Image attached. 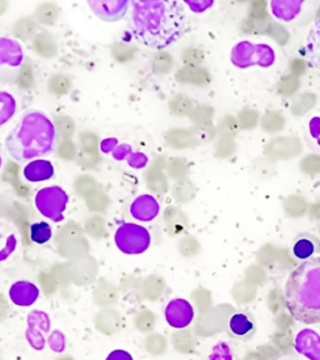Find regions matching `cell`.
I'll list each match as a JSON object with an SVG mask.
<instances>
[{
  "label": "cell",
  "mask_w": 320,
  "mask_h": 360,
  "mask_svg": "<svg viewBox=\"0 0 320 360\" xmlns=\"http://www.w3.org/2000/svg\"><path fill=\"white\" fill-rule=\"evenodd\" d=\"M130 30L135 40L153 51L174 44L186 34L188 20L178 1L146 0L130 1Z\"/></svg>",
  "instance_id": "cell-1"
},
{
  "label": "cell",
  "mask_w": 320,
  "mask_h": 360,
  "mask_svg": "<svg viewBox=\"0 0 320 360\" xmlns=\"http://www.w3.org/2000/svg\"><path fill=\"white\" fill-rule=\"evenodd\" d=\"M56 146V127L40 110L24 112L17 125L6 135V148L18 163L46 157Z\"/></svg>",
  "instance_id": "cell-2"
},
{
  "label": "cell",
  "mask_w": 320,
  "mask_h": 360,
  "mask_svg": "<svg viewBox=\"0 0 320 360\" xmlns=\"http://www.w3.org/2000/svg\"><path fill=\"white\" fill-rule=\"evenodd\" d=\"M286 303L295 321L320 324V257L307 259L288 276Z\"/></svg>",
  "instance_id": "cell-3"
},
{
  "label": "cell",
  "mask_w": 320,
  "mask_h": 360,
  "mask_svg": "<svg viewBox=\"0 0 320 360\" xmlns=\"http://www.w3.org/2000/svg\"><path fill=\"white\" fill-rule=\"evenodd\" d=\"M114 242L122 253L135 255L148 250L152 238L144 226L134 223H124L115 231Z\"/></svg>",
  "instance_id": "cell-4"
},
{
  "label": "cell",
  "mask_w": 320,
  "mask_h": 360,
  "mask_svg": "<svg viewBox=\"0 0 320 360\" xmlns=\"http://www.w3.org/2000/svg\"><path fill=\"white\" fill-rule=\"evenodd\" d=\"M68 200L67 191L60 186H53L41 188L37 193L34 202L43 217L53 220L54 223H60L64 220Z\"/></svg>",
  "instance_id": "cell-5"
},
{
  "label": "cell",
  "mask_w": 320,
  "mask_h": 360,
  "mask_svg": "<svg viewBox=\"0 0 320 360\" xmlns=\"http://www.w3.org/2000/svg\"><path fill=\"white\" fill-rule=\"evenodd\" d=\"M276 56L269 45L250 44L243 41L234 46L231 51V62L238 68H248L252 65L270 67L274 63Z\"/></svg>",
  "instance_id": "cell-6"
},
{
  "label": "cell",
  "mask_w": 320,
  "mask_h": 360,
  "mask_svg": "<svg viewBox=\"0 0 320 360\" xmlns=\"http://www.w3.org/2000/svg\"><path fill=\"white\" fill-rule=\"evenodd\" d=\"M91 11L104 22H119L129 11L128 0H90L88 1Z\"/></svg>",
  "instance_id": "cell-7"
},
{
  "label": "cell",
  "mask_w": 320,
  "mask_h": 360,
  "mask_svg": "<svg viewBox=\"0 0 320 360\" xmlns=\"http://www.w3.org/2000/svg\"><path fill=\"white\" fill-rule=\"evenodd\" d=\"M164 316L172 328L183 329L191 326V321L194 319V309L186 299H173L167 304Z\"/></svg>",
  "instance_id": "cell-8"
},
{
  "label": "cell",
  "mask_w": 320,
  "mask_h": 360,
  "mask_svg": "<svg viewBox=\"0 0 320 360\" xmlns=\"http://www.w3.org/2000/svg\"><path fill=\"white\" fill-rule=\"evenodd\" d=\"M294 347L307 359L320 360V335L312 329H303L297 334Z\"/></svg>",
  "instance_id": "cell-9"
},
{
  "label": "cell",
  "mask_w": 320,
  "mask_h": 360,
  "mask_svg": "<svg viewBox=\"0 0 320 360\" xmlns=\"http://www.w3.org/2000/svg\"><path fill=\"white\" fill-rule=\"evenodd\" d=\"M39 288L28 281H15L11 287L9 297L18 307H30L39 298Z\"/></svg>",
  "instance_id": "cell-10"
},
{
  "label": "cell",
  "mask_w": 320,
  "mask_h": 360,
  "mask_svg": "<svg viewBox=\"0 0 320 360\" xmlns=\"http://www.w3.org/2000/svg\"><path fill=\"white\" fill-rule=\"evenodd\" d=\"M159 212H160L159 202L155 198L149 194L136 198L130 205L132 217L141 221H152L157 218Z\"/></svg>",
  "instance_id": "cell-11"
},
{
  "label": "cell",
  "mask_w": 320,
  "mask_h": 360,
  "mask_svg": "<svg viewBox=\"0 0 320 360\" xmlns=\"http://www.w3.org/2000/svg\"><path fill=\"white\" fill-rule=\"evenodd\" d=\"M23 60L24 53L17 40L0 37V67L9 65L11 68H18L22 65Z\"/></svg>",
  "instance_id": "cell-12"
},
{
  "label": "cell",
  "mask_w": 320,
  "mask_h": 360,
  "mask_svg": "<svg viewBox=\"0 0 320 360\" xmlns=\"http://www.w3.org/2000/svg\"><path fill=\"white\" fill-rule=\"evenodd\" d=\"M56 174L54 165L45 159H35L25 165L23 175L30 183H39L49 180Z\"/></svg>",
  "instance_id": "cell-13"
},
{
  "label": "cell",
  "mask_w": 320,
  "mask_h": 360,
  "mask_svg": "<svg viewBox=\"0 0 320 360\" xmlns=\"http://www.w3.org/2000/svg\"><path fill=\"white\" fill-rule=\"evenodd\" d=\"M303 1L294 0H274L270 3V11L273 15L281 22H292L293 19L298 17L302 11Z\"/></svg>",
  "instance_id": "cell-14"
},
{
  "label": "cell",
  "mask_w": 320,
  "mask_h": 360,
  "mask_svg": "<svg viewBox=\"0 0 320 360\" xmlns=\"http://www.w3.org/2000/svg\"><path fill=\"white\" fill-rule=\"evenodd\" d=\"M305 54L308 62L320 72V19L313 24L307 35Z\"/></svg>",
  "instance_id": "cell-15"
},
{
  "label": "cell",
  "mask_w": 320,
  "mask_h": 360,
  "mask_svg": "<svg viewBox=\"0 0 320 360\" xmlns=\"http://www.w3.org/2000/svg\"><path fill=\"white\" fill-rule=\"evenodd\" d=\"M17 112V101L8 91L0 90V127L8 123Z\"/></svg>",
  "instance_id": "cell-16"
},
{
  "label": "cell",
  "mask_w": 320,
  "mask_h": 360,
  "mask_svg": "<svg viewBox=\"0 0 320 360\" xmlns=\"http://www.w3.org/2000/svg\"><path fill=\"white\" fill-rule=\"evenodd\" d=\"M253 321L248 318L247 315L242 313H236L233 315L229 321V329L233 334L238 337H245L253 330Z\"/></svg>",
  "instance_id": "cell-17"
},
{
  "label": "cell",
  "mask_w": 320,
  "mask_h": 360,
  "mask_svg": "<svg viewBox=\"0 0 320 360\" xmlns=\"http://www.w3.org/2000/svg\"><path fill=\"white\" fill-rule=\"evenodd\" d=\"M51 236H53V231L51 225L45 221L34 223L30 226V239L35 244H45L51 240Z\"/></svg>",
  "instance_id": "cell-18"
},
{
  "label": "cell",
  "mask_w": 320,
  "mask_h": 360,
  "mask_svg": "<svg viewBox=\"0 0 320 360\" xmlns=\"http://www.w3.org/2000/svg\"><path fill=\"white\" fill-rule=\"evenodd\" d=\"M314 252V243L309 240V239H299L293 248V253L300 260H307V259L312 258Z\"/></svg>",
  "instance_id": "cell-19"
},
{
  "label": "cell",
  "mask_w": 320,
  "mask_h": 360,
  "mask_svg": "<svg viewBox=\"0 0 320 360\" xmlns=\"http://www.w3.org/2000/svg\"><path fill=\"white\" fill-rule=\"evenodd\" d=\"M17 244V236L14 234H8L6 236L0 234V262H4L14 253Z\"/></svg>",
  "instance_id": "cell-20"
},
{
  "label": "cell",
  "mask_w": 320,
  "mask_h": 360,
  "mask_svg": "<svg viewBox=\"0 0 320 360\" xmlns=\"http://www.w3.org/2000/svg\"><path fill=\"white\" fill-rule=\"evenodd\" d=\"M209 360H233L231 349L226 343H218L209 355Z\"/></svg>",
  "instance_id": "cell-21"
},
{
  "label": "cell",
  "mask_w": 320,
  "mask_h": 360,
  "mask_svg": "<svg viewBox=\"0 0 320 360\" xmlns=\"http://www.w3.org/2000/svg\"><path fill=\"white\" fill-rule=\"evenodd\" d=\"M105 360H134L130 353H128L127 350L123 349H117V350H113L110 354L108 355L107 359Z\"/></svg>",
  "instance_id": "cell-22"
},
{
  "label": "cell",
  "mask_w": 320,
  "mask_h": 360,
  "mask_svg": "<svg viewBox=\"0 0 320 360\" xmlns=\"http://www.w3.org/2000/svg\"><path fill=\"white\" fill-rule=\"evenodd\" d=\"M186 4L191 6V11L200 13V11H207L213 3L212 1H186Z\"/></svg>",
  "instance_id": "cell-23"
},
{
  "label": "cell",
  "mask_w": 320,
  "mask_h": 360,
  "mask_svg": "<svg viewBox=\"0 0 320 360\" xmlns=\"http://www.w3.org/2000/svg\"><path fill=\"white\" fill-rule=\"evenodd\" d=\"M1 164H3V160H1V157H0V168H1Z\"/></svg>",
  "instance_id": "cell-24"
}]
</instances>
